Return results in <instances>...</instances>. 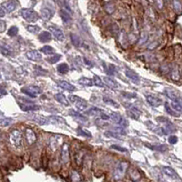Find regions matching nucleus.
Returning <instances> with one entry per match:
<instances>
[{
  "label": "nucleus",
  "mask_w": 182,
  "mask_h": 182,
  "mask_svg": "<svg viewBox=\"0 0 182 182\" xmlns=\"http://www.w3.org/2000/svg\"><path fill=\"white\" fill-rule=\"evenodd\" d=\"M128 168V163L126 161H119L114 168L113 177L116 180H120L124 178Z\"/></svg>",
  "instance_id": "1"
},
{
  "label": "nucleus",
  "mask_w": 182,
  "mask_h": 182,
  "mask_svg": "<svg viewBox=\"0 0 182 182\" xmlns=\"http://www.w3.org/2000/svg\"><path fill=\"white\" fill-rule=\"evenodd\" d=\"M20 15L26 21H28L29 23H34L38 21L39 18L38 14L31 8H22L20 10Z\"/></svg>",
  "instance_id": "2"
},
{
  "label": "nucleus",
  "mask_w": 182,
  "mask_h": 182,
  "mask_svg": "<svg viewBox=\"0 0 182 182\" xmlns=\"http://www.w3.org/2000/svg\"><path fill=\"white\" fill-rule=\"evenodd\" d=\"M18 6V2L16 0H9V1H6L4 3H2L1 5V16H5V15L9 14L11 12H13L15 9Z\"/></svg>",
  "instance_id": "3"
},
{
  "label": "nucleus",
  "mask_w": 182,
  "mask_h": 182,
  "mask_svg": "<svg viewBox=\"0 0 182 182\" xmlns=\"http://www.w3.org/2000/svg\"><path fill=\"white\" fill-rule=\"evenodd\" d=\"M9 140L12 146L15 148H21L22 143H23V138H22V133L18 129H13L10 132L9 135Z\"/></svg>",
  "instance_id": "4"
},
{
  "label": "nucleus",
  "mask_w": 182,
  "mask_h": 182,
  "mask_svg": "<svg viewBox=\"0 0 182 182\" xmlns=\"http://www.w3.org/2000/svg\"><path fill=\"white\" fill-rule=\"evenodd\" d=\"M21 92L30 98H37L38 95H40L42 93V89H41V87H38V86L30 85V86L24 87L21 89Z\"/></svg>",
  "instance_id": "5"
},
{
  "label": "nucleus",
  "mask_w": 182,
  "mask_h": 182,
  "mask_svg": "<svg viewBox=\"0 0 182 182\" xmlns=\"http://www.w3.org/2000/svg\"><path fill=\"white\" fill-rule=\"evenodd\" d=\"M69 99L70 100V102L79 110V111H84L87 109V102L83 99V98H79L78 96H75V95H71L69 97Z\"/></svg>",
  "instance_id": "6"
},
{
  "label": "nucleus",
  "mask_w": 182,
  "mask_h": 182,
  "mask_svg": "<svg viewBox=\"0 0 182 182\" xmlns=\"http://www.w3.org/2000/svg\"><path fill=\"white\" fill-rule=\"evenodd\" d=\"M25 102H19V107L21 109V110L23 111H26V112H29V111H36V110H38L40 108L37 105H34L33 102L31 101H28L26 99H24Z\"/></svg>",
  "instance_id": "7"
},
{
  "label": "nucleus",
  "mask_w": 182,
  "mask_h": 182,
  "mask_svg": "<svg viewBox=\"0 0 182 182\" xmlns=\"http://www.w3.org/2000/svg\"><path fill=\"white\" fill-rule=\"evenodd\" d=\"M69 146L67 143H64L61 148V154L60 159L62 164H68L69 161Z\"/></svg>",
  "instance_id": "8"
},
{
  "label": "nucleus",
  "mask_w": 182,
  "mask_h": 182,
  "mask_svg": "<svg viewBox=\"0 0 182 182\" xmlns=\"http://www.w3.org/2000/svg\"><path fill=\"white\" fill-rule=\"evenodd\" d=\"M110 119L112 120L113 122L117 125H119L120 127H127V121L125 118H123L118 113L112 112L110 115Z\"/></svg>",
  "instance_id": "9"
},
{
  "label": "nucleus",
  "mask_w": 182,
  "mask_h": 182,
  "mask_svg": "<svg viewBox=\"0 0 182 182\" xmlns=\"http://www.w3.org/2000/svg\"><path fill=\"white\" fill-rule=\"evenodd\" d=\"M126 107L127 109V113H128V115L131 118H133L135 119H138L140 118V115H141V111H140L137 107H135L132 104H127Z\"/></svg>",
  "instance_id": "10"
},
{
  "label": "nucleus",
  "mask_w": 182,
  "mask_h": 182,
  "mask_svg": "<svg viewBox=\"0 0 182 182\" xmlns=\"http://www.w3.org/2000/svg\"><path fill=\"white\" fill-rule=\"evenodd\" d=\"M55 14V9L48 6L44 7L41 9V16L45 20H50Z\"/></svg>",
  "instance_id": "11"
},
{
  "label": "nucleus",
  "mask_w": 182,
  "mask_h": 182,
  "mask_svg": "<svg viewBox=\"0 0 182 182\" xmlns=\"http://www.w3.org/2000/svg\"><path fill=\"white\" fill-rule=\"evenodd\" d=\"M125 75H126L127 78L132 83H134V84H140V77H139V75L135 71L129 69H126V70H125Z\"/></svg>",
  "instance_id": "12"
},
{
  "label": "nucleus",
  "mask_w": 182,
  "mask_h": 182,
  "mask_svg": "<svg viewBox=\"0 0 182 182\" xmlns=\"http://www.w3.org/2000/svg\"><path fill=\"white\" fill-rule=\"evenodd\" d=\"M48 30L53 34V36L56 38L57 40L59 41H63L65 39V35L62 32V30L60 28H56L55 26H49L48 27Z\"/></svg>",
  "instance_id": "13"
},
{
  "label": "nucleus",
  "mask_w": 182,
  "mask_h": 182,
  "mask_svg": "<svg viewBox=\"0 0 182 182\" xmlns=\"http://www.w3.org/2000/svg\"><path fill=\"white\" fill-rule=\"evenodd\" d=\"M25 136H26V140H27V142H28V145L32 146L33 144L36 143L37 141V136L34 132L33 129L31 128H27L26 131H25Z\"/></svg>",
  "instance_id": "14"
},
{
  "label": "nucleus",
  "mask_w": 182,
  "mask_h": 182,
  "mask_svg": "<svg viewBox=\"0 0 182 182\" xmlns=\"http://www.w3.org/2000/svg\"><path fill=\"white\" fill-rule=\"evenodd\" d=\"M26 56L31 61H39L42 59V55L38 50H29L26 53Z\"/></svg>",
  "instance_id": "15"
},
{
  "label": "nucleus",
  "mask_w": 182,
  "mask_h": 182,
  "mask_svg": "<svg viewBox=\"0 0 182 182\" xmlns=\"http://www.w3.org/2000/svg\"><path fill=\"white\" fill-rule=\"evenodd\" d=\"M56 84L61 88H63L67 91H75L76 90V87L74 85L70 84L69 82H68L67 80H57Z\"/></svg>",
  "instance_id": "16"
},
{
  "label": "nucleus",
  "mask_w": 182,
  "mask_h": 182,
  "mask_svg": "<svg viewBox=\"0 0 182 182\" xmlns=\"http://www.w3.org/2000/svg\"><path fill=\"white\" fill-rule=\"evenodd\" d=\"M32 120L38 125H47L49 123V118L40 115H35L32 117Z\"/></svg>",
  "instance_id": "17"
},
{
  "label": "nucleus",
  "mask_w": 182,
  "mask_h": 182,
  "mask_svg": "<svg viewBox=\"0 0 182 182\" xmlns=\"http://www.w3.org/2000/svg\"><path fill=\"white\" fill-rule=\"evenodd\" d=\"M147 101L148 103L152 106V107H158L161 105L162 103V100L159 98L156 97V96H153V95H149L147 96Z\"/></svg>",
  "instance_id": "18"
},
{
  "label": "nucleus",
  "mask_w": 182,
  "mask_h": 182,
  "mask_svg": "<svg viewBox=\"0 0 182 182\" xmlns=\"http://www.w3.org/2000/svg\"><path fill=\"white\" fill-rule=\"evenodd\" d=\"M162 171H163V173H164L167 177H168V178H171V179H173V180H178V179H179V176H178V174L176 173V171H175L172 168H170V167H163Z\"/></svg>",
  "instance_id": "19"
},
{
  "label": "nucleus",
  "mask_w": 182,
  "mask_h": 182,
  "mask_svg": "<svg viewBox=\"0 0 182 182\" xmlns=\"http://www.w3.org/2000/svg\"><path fill=\"white\" fill-rule=\"evenodd\" d=\"M60 16H61L64 24L69 25V23H71V21H72V17L70 16V12H69L66 9H61L60 10Z\"/></svg>",
  "instance_id": "20"
},
{
  "label": "nucleus",
  "mask_w": 182,
  "mask_h": 182,
  "mask_svg": "<svg viewBox=\"0 0 182 182\" xmlns=\"http://www.w3.org/2000/svg\"><path fill=\"white\" fill-rule=\"evenodd\" d=\"M55 99H56L58 103H60L61 105H63V106H65V107H69L70 105V103L69 102L68 98H66L65 95L62 94V93H57V94H56V95H55Z\"/></svg>",
  "instance_id": "21"
},
{
  "label": "nucleus",
  "mask_w": 182,
  "mask_h": 182,
  "mask_svg": "<svg viewBox=\"0 0 182 182\" xmlns=\"http://www.w3.org/2000/svg\"><path fill=\"white\" fill-rule=\"evenodd\" d=\"M38 39L39 41L42 43H47L49 41H51L52 38H51V34H50V31L47 32V31H43L39 34L38 36Z\"/></svg>",
  "instance_id": "22"
},
{
  "label": "nucleus",
  "mask_w": 182,
  "mask_h": 182,
  "mask_svg": "<svg viewBox=\"0 0 182 182\" xmlns=\"http://www.w3.org/2000/svg\"><path fill=\"white\" fill-rule=\"evenodd\" d=\"M69 113L70 116H72V117L75 118L76 119L79 120L80 122H87V118H85L83 115H81V114L79 113V111H77V110H74V109H70Z\"/></svg>",
  "instance_id": "23"
},
{
  "label": "nucleus",
  "mask_w": 182,
  "mask_h": 182,
  "mask_svg": "<svg viewBox=\"0 0 182 182\" xmlns=\"http://www.w3.org/2000/svg\"><path fill=\"white\" fill-rule=\"evenodd\" d=\"M102 110L98 108H96V107H92V108H89L87 111H86V115L87 116H94V117H98L99 118L100 115L102 114Z\"/></svg>",
  "instance_id": "24"
},
{
  "label": "nucleus",
  "mask_w": 182,
  "mask_h": 182,
  "mask_svg": "<svg viewBox=\"0 0 182 182\" xmlns=\"http://www.w3.org/2000/svg\"><path fill=\"white\" fill-rule=\"evenodd\" d=\"M56 70H57V72L59 74L65 75V74H68L69 73V66L67 63H61V64L57 65Z\"/></svg>",
  "instance_id": "25"
},
{
  "label": "nucleus",
  "mask_w": 182,
  "mask_h": 182,
  "mask_svg": "<svg viewBox=\"0 0 182 182\" xmlns=\"http://www.w3.org/2000/svg\"><path fill=\"white\" fill-rule=\"evenodd\" d=\"M103 80H104V83L107 85L108 87H111V88H117L119 85L118 83L116 81V80H114L112 79L111 78H108V77H105V78H103Z\"/></svg>",
  "instance_id": "26"
},
{
  "label": "nucleus",
  "mask_w": 182,
  "mask_h": 182,
  "mask_svg": "<svg viewBox=\"0 0 182 182\" xmlns=\"http://www.w3.org/2000/svg\"><path fill=\"white\" fill-rule=\"evenodd\" d=\"M130 178L133 181H138L141 179V175L140 174V171L138 168H132L130 170Z\"/></svg>",
  "instance_id": "27"
},
{
  "label": "nucleus",
  "mask_w": 182,
  "mask_h": 182,
  "mask_svg": "<svg viewBox=\"0 0 182 182\" xmlns=\"http://www.w3.org/2000/svg\"><path fill=\"white\" fill-rule=\"evenodd\" d=\"M83 157H84V154H83L82 151H78L74 155L75 161H76V164L78 166H81L82 165V163H83Z\"/></svg>",
  "instance_id": "28"
},
{
  "label": "nucleus",
  "mask_w": 182,
  "mask_h": 182,
  "mask_svg": "<svg viewBox=\"0 0 182 182\" xmlns=\"http://www.w3.org/2000/svg\"><path fill=\"white\" fill-rule=\"evenodd\" d=\"M172 6H173V9L176 13L180 14L182 12V3L180 0H173L172 1Z\"/></svg>",
  "instance_id": "29"
},
{
  "label": "nucleus",
  "mask_w": 182,
  "mask_h": 182,
  "mask_svg": "<svg viewBox=\"0 0 182 182\" xmlns=\"http://www.w3.org/2000/svg\"><path fill=\"white\" fill-rule=\"evenodd\" d=\"M171 78L175 81H178L180 78V72L178 66H176L171 70Z\"/></svg>",
  "instance_id": "30"
},
{
  "label": "nucleus",
  "mask_w": 182,
  "mask_h": 182,
  "mask_svg": "<svg viewBox=\"0 0 182 182\" xmlns=\"http://www.w3.org/2000/svg\"><path fill=\"white\" fill-rule=\"evenodd\" d=\"M70 38H71V42H72V44H73L75 47H78L81 46V39H80V38H79L78 35H76V34H71V35H70Z\"/></svg>",
  "instance_id": "31"
},
{
  "label": "nucleus",
  "mask_w": 182,
  "mask_h": 182,
  "mask_svg": "<svg viewBox=\"0 0 182 182\" xmlns=\"http://www.w3.org/2000/svg\"><path fill=\"white\" fill-rule=\"evenodd\" d=\"M40 51L42 52L43 54H45V55H53V54H55L54 48L52 47H50V46H47V45L42 47L41 49H40Z\"/></svg>",
  "instance_id": "32"
},
{
  "label": "nucleus",
  "mask_w": 182,
  "mask_h": 182,
  "mask_svg": "<svg viewBox=\"0 0 182 182\" xmlns=\"http://www.w3.org/2000/svg\"><path fill=\"white\" fill-rule=\"evenodd\" d=\"M1 52L5 56H11L12 53H13V50L10 48L9 46H7V45H2L1 46Z\"/></svg>",
  "instance_id": "33"
},
{
  "label": "nucleus",
  "mask_w": 182,
  "mask_h": 182,
  "mask_svg": "<svg viewBox=\"0 0 182 182\" xmlns=\"http://www.w3.org/2000/svg\"><path fill=\"white\" fill-rule=\"evenodd\" d=\"M78 83L83 85V86H86V87H91L94 85V81L88 78H81L78 79Z\"/></svg>",
  "instance_id": "34"
},
{
  "label": "nucleus",
  "mask_w": 182,
  "mask_h": 182,
  "mask_svg": "<svg viewBox=\"0 0 182 182\" xmlns=\"http://www.w3.org/2000/svg\"><path fill=\"white\" fill-rule=\"evenodd\" d=\"M104 8H105V11L108 13L109 15H111L114 13V11L116 10V6H115V4L114 3H110V2H109L105 7H104Z\"/></svg>",
  "instance_id": "35"
},
{
  "label": "nucleus",
  "mask_w": 182,
  "mask_h": 182,
  "mask_svg": "<svg viewBox=\"0 0 182 182\" xmlns=\"http://www.w3.org/2000/svg\"><path fill=\"white\" fill-rule=\"evenodd\" d=\"M70 178H71L72 181H81V180H84V179L81 177V175L78 172H77V171H72L71 174H70Z\"/></svg>",
  "instance_id": "36"
},
{
  "label": "nucleus",
  "mask_w": 182,
  "mask_h": 182,
  "mask_svg": "<svg viewBox=\"0 0 182 182\" xmlns=\"http://www.w3.org/2000/svg\"><path fill=\"white\" fill-rule=\"evenodd\" d=\"M60 58H61V55H59V54H53V55H51L49 57L47 58V61L49 64H56L58 60H60Z\"/></svg>",
  "instance_id": "37"
},
{
  "label": "nucleus",
  "mask_w": 182,
  "mask_h": 182,
  "mask_svg": "<svg viewBox=\"0 0 182 182\" xmlns=\"http://www.w3.org/2000/svg\"><path fill=\"white\" fill-rule=\"evenodd\" d=\"M146 146H148V148L153 149V150H158V151H165L167 150V147L165 145H158V146H155V145H150V144H146Z\"/></svg>",
  "instance_id": "38"
},
{
  "label": "nucleus",
  "mask_w": 182,
  "mask_h": 182,
  "mask_svg": "<svg viewBox=\"0 0 182 182\" xmlns=\"http://www.w3.org/2000/svg\"><path fill=\"white\" fill-rule=\"evenodd\" d=\"M103 101H104L106 104L110 105V106H112L114 108H117V109L119 108V105L118 104V102H116L115 100H113L112 98H108V97H104V98H103Z\"/></svg>",
  "instance_id": "39"
},
{
  "label": "nucleus",
  "mask_w": 182,
  "mask_h": 182,
  "mask_svg": "<svg viewBox=\"0 0 182 182\" xmlns=\"http://www.w3.org/2000/svg\"><path fill=\"white\" fill-rule=\"evenodd\" d=\"M170 106H171V108L175 110V111H177V112L179 113H182V106L180 103H179L178 101H172L171 103H170Z\"/></svg>",
  "instance_id": "40"
},
{
  "label": "nucleus",
  "mask_w": 182,
  "mask_h": 182,
  "mask_svg": "<svg viewBox=\"0 0 182 182\" xmlns=\"http://www.w3.org/2000/svg\"><path fill=\"white\" fill-rule=\"evenodd\" d=\"M78 134L80 135V136L86 137V138H91V137H92L91 133H90L88 130H87V129H85V128H82V127H78Z\"/></svg>",
  "instance_id": "41"
},
{
  "label": "nucleus",
  "mask_w": 182,
  "mask_h": 182,
  "mask_svg": "<svg viewBox=\"0 0 182 182\" xmlns=\"http://www.w3.org/2000/svg\"><path fill=\"white\" fill-rule=\"evenodd\" d=\"M93 81H94V85L98 86L99 87H105V85H104V81L101 80V78H99L98 75H94L93 76Z\"/></svg>",
  "instance_id": "42"
},
{
  "label": "nucleus",
  "mask_w": 182,
  "mask_h": 182,
  "mask_svg": "<svg viewBox=\"0 0 182 182\" xmlns=\"http://www.w3.org/2000/svg\"><path fill=\"white\" fill-rule=\"evenodd\" d=\"M105 136L109 137V138H114V139H117V140H120L121 138V135L116 131H107L105 133Z\"/></svg>",
  "instance_id": "43"
},
{
  "label": "nucleus",
  "mask_w": 182,
  "mask_h": 182,
  "mask_svg": "<svg viewBox=\"0 0 182 182\" xmlns=\"http://www.w3.org/2000/svg\"><path fill=\"white\" fill-rule=\"evenodd\" d=\"M165 109H166L167 113H168V114L171 115V116H175V117H179V116H180V113L175 111L172 108H170L168 103H165Z\"/></svg>",
  "instance_id": "44"
},
{
  "label": "nucleus",
  "mask_w": 182,
  "mask_h": 182,
  "mask_svg": "<svg viewBox=\"0 0 182 182\" xmlns=\"http://www.w3.org/2000/svg\"><path fill=\"white\" fill-rule=\"evenodd\" d=\"M105 69L107 71V73L109 74V75H115V72H116V69H115V67L111 65V64H105Z\"/></svg>",
  "instance_id": "45"
},
{
  "label": "nucleus",
  "mask_w": 182,
  "mask_h": 182,
  "mask_svg": "<svg viewBox=\"0 0 182 182\" xmlns=\"http://www.w3.org/2000/svg\"><path fill=\"white\" fill-rule=\"evenodd\" d=\"M148 39H149L148 34L146 32H142L141 35H140V39H139V44L140 45H143V44H145V43L148 41Z\"/></svg>",
  "instance_id": "46"
},
{
  "label": "nucleus",
  "mask_w": 182,
  "mask_h": 182,
  "mask_svg": "<svg viewBox=\"0 0 182 182\" xmlns=\"http://www.w3.org/2000/svg\"><path fill=\"white\" fill-rule=\"evenodd\" d=\"M13 119L10 118H2L1 119V126L2 127H7L10 126L12 123H13Z\"/></svg>",
  "instance_id": "47"
},
{
  "label": "nucleus",
  "mask_w": 182,
  "mask_h": 182,
  "mask_svg": "<svg viewBox=\"0 0 182 182\" xmlns=\"http://www.w3.org/2000/svg\"><path fill=\"white\" fill-rule=\"evenodd\" d=\"M17 33H18V28L16 27V26L11 27V28L8 29V31H7V35L9 37H15V36L17 35Z\"/></svg>",
  "instance_id": "48"
},
{
  "label": "nucleus",
  "mask_w": 182,
  "mask_h": 182,
  "mask_svg": "<svg viewBox=\"0 0 182 182\" xmlns=\"http://www.w3.org/2000/svg\"><path fill=\"white\" fill-rule=\"evenodd\" d=\"M28 30L29 32H31V33H33V34H37V33H38L39 31H40V28L39 27H38V26H28Z\"/></svg>",
  "instance_id": "49"
},
{
  "label": "nucleus",
  "mask_w": 182,
  "mask_h": 182,
  "mask_svg": "<svg viewBox=\"0 0 182 182\" xmlns=\"http://www.w3.org/2000/svg\"><path fill=\"white\" fill-rule=\"evenodd\" d=\"M122 96H123L124 98H129V99L137 98V95H136L135 93H129V92H122Z\"/></svg>",
  "instance_id": "50"
},
{
  "label": "nucleus",
  "mask_w": 182,
  "mask_h": 182,
  "mask_svg": "<svg viewBox=\"0 0 182 182\" xmlns=\"http://www.w3.org/2000/svg\"><path fill=\"white\" fill-rule=\"evenodd\" d=\"M166 94H167V96H168V98H170V99H172V100H174V101H178V97L172 92V91H169V90H166Z\"/></svg>",
  "instance_id": "51"
},
{
  "label": "nucleus",
  "mask_w": 182,
  "mask_h": 182,
  "mask_svg": "<svg viewBox=\"0 0 182 182\" xmlns=\"http://www.w3.org/2000/svg\"><path fill=\"white\" fill-rule=\"evenodd\" d=\"M111 149H116V150H118V151H121V152H127V151L126 149H124V148H122V147H119V146H118V145H112V146H111Z\"/></svg>",
  "instance_id": "52"
},
{
  "label": "nucleus",
  "mask_w": 182,
  "mask_h": 182,
  "mask_svg": "<svg viewBox=\"0 0 182 182\" xmlns=\"http://www.w3.org/2000/svg\"><path fill=\"white\" fill-rule=\"evenodd\" d=\"M156 1V5H157V7H158V8H159V9H162L163 8V7H164V0H155Z\"/></svg>",
  "instance_id": "53"
},
{
  "label": "nucleus",
  "mask_w": 182,
  "mask_h": 182,
  "mask_svg": "<svg viewBox=\"0 0 182 182\" xmlns=\"http://www.w3.org/2000/svg\"><path fill=\"white\" fill-rule=\"evenodd\" d=\"M168 142H169L170 144L174 145V144H176V143L178 142V138H177L176 136H170V137L168 138Z\"/></svg>",
  "instance_id": "54"
},
{
  "label": "nucleus",
  "mask_w": 182,
  "mask_h": 182,
  "mask_svg": "<svg viewBox=\"0 0 182 182\" xmlns=\"http://www.w3.org/2000/svg\"><path fill=\"white\" fill-rule=\"evenodd\" d=\"M158 42H157V41L151 43V44L148 47V48H149V49H150V50H151V49H154L155 47H158Z\"/></svg>",
  "instance_id": "55"
},
{
  "label": "nucleus",
  "mask_w": 182,
  "mask_h": 182,
  "mask_svg": "<svg viewBox=\"0 0 182 182\" xmlns=\"http://www.w3.org/2000/svg\"><path fill=\"white\" fill-rule=\"evenodd\" d=\"M6 30V23L4 21H1V32L3 33Z\"/></svg>",
  "instance_id": "56"
},
{
  "label": "nucleus",
  "mask_w": 182,
  "mask_h": 182,
  "mask_svg": "<svg viewBox=\"0 0 182 182\" xmlns=\"http://www.w3.org/2000/svg\"><path fill=\"white\" fill-rule=\"evenodd\" d=\"M5 94L7 95V91H5V90H4V88H1V95H2V96H4Z\"/></svg>",
  "instance_id": "57"
},
{
  "label": "nucleus",
  "mask_w": 182,
  "mask_h": 182,
  "mask_svg": "<svg viewBox=\"0 0 182 182\" xmlns=\"http://www.w3.org/2000/svg\"><path fill=\"white\" fill-rule=\"evenodd\" d=\"M104 1H106V2H108V3H109V2H110V1H112V0H104Z\"/></svg>",
  "instance_id": "58"
},
{
  "label": "nucleus",
  "mask_w": 182,
  "mask_h": 182,
  "mask_svg": "<svg viewBox=\"0 0 182 182\" xmlns=\"http://www.w3.org/2000/svg\"><path fill=\"white\" fill-rule=\"evenodd\" d=\"M164 1H165V2H168L169 0H164Z\"/></svg>",
  "instance_id": "59"
},
{
  "label": "nucleus",
  "mask_w": 182,
  "mask_h": 182,
  "mask_svg": "<svg viewBox=\"0 0 182 182\" xmlns=\"http://www.w3.org/2000/svg\"><path fill=\"white\" fill-rule=\"evenodd\" d=\"M55 1H57V0H55Z\"/></svg>",
  "instance_id": "60"
}]
</instances>
